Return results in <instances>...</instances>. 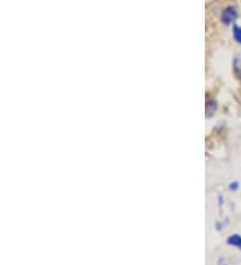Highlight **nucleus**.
I'll return each instance as SVG.
<instances>
[{
    "label": "nucleus",
    "mask_w": 241,
    "mask_h": 265,
    "mask_svg": "<svg viewBox=\"0 0 241 265\" xmlns=\"http://www.w3.org/2000/svg\"><path fill=\"white\" fill-rule=\"evenodd\" d=\"M237 16V10L233 7V5H229V7H226L225 10L222 11V14H221V20L224 24H232L233 21L236 20Z\"/></svg>",
    "instance_id": "1"
},
{
    "label": "nucleus",
    "mask_w": 241,
    "mask_h": 265,
    "mask_svg": "<svg viewBox=\"0 0 241 265\" xmlns=\"http://www.w3.org/2000/svg\"><path fill=\"white\" fill-rule=\"evenodd\" d=\"M239 186H240V183H239V182H232L231 185H229V189H231V190H233V192H236L237 189H239Z\"/></svg>",
    "instance_id": "6"
},
{
    "label": "nucleus",
    "mask_w": 241,
    "mask_h": 265,
    "mask_svg": "<svg viewBox=\"0 0 241 265\" xmlns=\"http://www.w3.org/2000/svg\"><path fill=\"white\" fill-rule=\"evenodd\" d=\"M233 37H235V41L239 44H241V27L237 26V24L233 26Z\"/></svg>",
    "instance_id": "4"
},
{
    "label": "nucleus",
    "mask_w": 241,
    "mask_h": 265,
    "mask_svg": "<svg viewBox=\"0 0 241 265\" xmlns=\"http://www.w3.org/2000/svg\"><path fill=\"white\" fill-rule=\"evenodd\" d=\"M226 241H228V244L231 245V246H235V248H237L239 250H241V234L239 233L231 234Z\"/></svg>",
    "instance_id": "2"
},
{
    "label": "nucleus",
    "mask_w": 241,
    "mask_h": 265,
    "mask_svg": "<svg viewBox=\"0 0 241 265\" xmlns=\"http://www.w3.org/2000/svg\"><path fill=\"white\" fill-rule=\"evenodd\" d=\"M233 67H235V74H236V77L241 79V58H236V59H235Z\"/></svg>",
    "instance_id": "5"
},
{
    "label": "nucleus",
    "mask_w": 241,
    "mask_h": 265,
    "mask_svg": "<svg viewBox=\"0 0 241 265\" xmlns=\"http://www.w3.org/2000/svg\"><path fill=\"white\" fill-rule=\"evenodd\" d=\"M220 265H226L225 263H224V260H221V263H220Z\"/></svg>",
    "instance_id": "7"
},
{
    "label": "nucleus",
    "mask_w": 241,
    "mask_h": 265,
    "mask_svg": "<svg viewBox=\"0 0 241 265\" xmlns=\"http://www.w3.org/2000/svg\"><path fill=\"white\" fill-rule=\"evenodd\" d=\"M215 111H217V102L215 99H209L206 102V117H212Z\"/></svg>",
    "instance_id": "3"
}]
</instances>
